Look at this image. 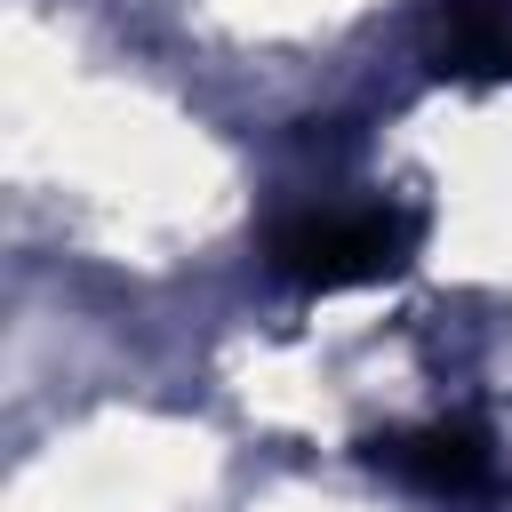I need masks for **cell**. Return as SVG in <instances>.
Masks as SVG:
<instances>
[{
  "mask_svg": "<svg viewBox=\"0 0 512 512\" xmlns=\"http://www.w3.org/2000/svg\"><path fill=\"white\" fill-rule=\"evenodd\" d=\"M424 240V216L400 208V200H368V208H328V216H296L272 232V272L296 280V288H368V280H392L408 272Z\"/></svg>",
  "mask_w": 512,
  "mask_h": 512,
  "instance_id": "obj_1",
  "label": "cell"
},
{
  "mask_svg": "<svg viewBox=\"0 0 512 512\" xmlns=\"http://www.w3.org/2000/svg\"><path fill=\"white\" fill-rule=\"evenodd\" d=\"M368 464H384L392 480H408L424 496H464L488 480V440L472 424H416V432L368 440Z\"/></svg>",
  "mask_w": 512,
  "mask_h": 512,
  "instance_id": "obj_2",
  "label": "cell"
}]
</instances>
